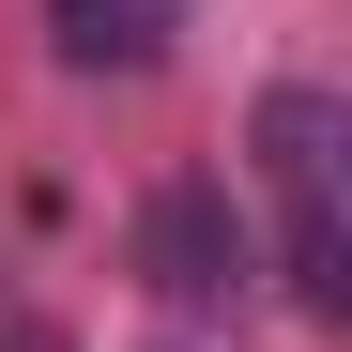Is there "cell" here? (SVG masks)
<instances>
[{"mask_svg":"<svg viewBox=\"0 0 352 352\" xmlns=\"http://www.w3.org/2000/svg\"><path fill=\"white\" fill-rule=\"evenodd\" d=\"M245 153H261V199H276V276H291V307L337 322V307H352V107H337L322 77H276L261 123H245Z\"/></svg>","mask_w":352,"mask_h":352,"instance_id":"6da1fadb","label":"cell"},{"mask_svg":"<svg viewBox=\"0 0 352 352\" xmlns=\"http://www.w3.org/2000/svg\"><path fill=\"white\" fill-rule=\"evenodd\" d=\"M138 261H153L168 307H230V291H245V214H230V184H168L138 214Z\"/></svg>","mask_w":352,"mask_h":352,"instance_id":"7a4b0ae2","label":"cell"},{"mask_svg":"<svg viewBox=\"0 0 352 352\" xmlns=\"http://www.w3.org/2000/svg\"><path fill=\"white\" fill-rule=\"evenodd\" d=\"M184 16L199 0H46V46H62L77 77H138V62H168Z\"/></svg>","mask_w":352,"mask_h":352,"instance_id":"3957f363","label":"cell"},{"mask_svg":"<svg viewBox=\"0 0 352 352\" xmlns=\"http://www.w3.org/2000/svg\"><path fill=\"white\" fill-rule=\"evenodd\" d=\"M16 352H62V337H16Z\"/></svg>","mask_w":352,"mask_h":352,"instance_id":"277c9868","label":"cell"}]
</instances>
